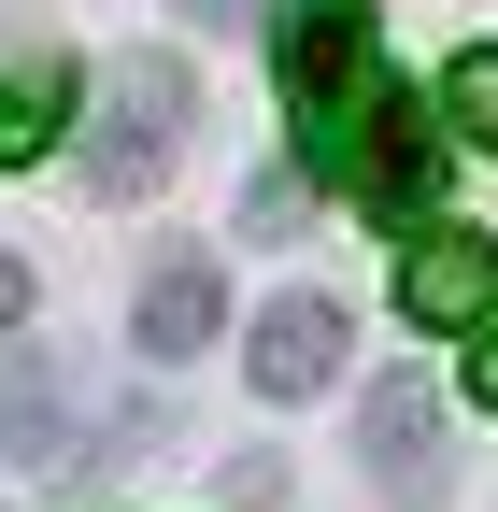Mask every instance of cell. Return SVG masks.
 Returning <instances> with one entry per match:
<instances>
[{
    "label": "cell",
    "mask_w": 498,
    "mask_h": 512,
    "mask_svg": "<svg viewBox=\"0 0 498 512\" xmlns=\"http://www.w3.org/2000/svg\"><path fill=\"white\" fill-rule=\"evenodd\" d=\"M185 128H200V72L185 57H114L86 100V200H157Z\"/></svg>",
    "instance_id": "2"
},
{
    "label": "cell",
    "mask_w": 498,
    "mask_h": 512,
    "mask_svg": "<svg viewBox=\"0 0 498 512\" xmlns=\"http://www.w3.org/2000/svg\"><path fill=\"white\" fill-rule=\"evenodd\" d=\"M129 328H143V356H157V370H171V356H200V342L228 328V271H214V256H157Z\"/></svg>",
    "instance_id": "7"
},
{
    "label": "cell",
    "mask_w": 498,
    "mask_h": 512,
    "mask_svg": "<svg viewBox=\"0 0 498 512\" xmlns=\"http://www.w3.org/2000/svg\"><path fill=\"white\" fill-rule=\"evenodd\" d=\"M442 128H470V143L498 157V43H470L456 72H442Z\"/></svg>",
    "instance_id": "10"
},
{
    "label": "cell",
    "mask_w": 498,
    "mask_h": 512,
    "mask_svg": "<svg viewBox=\"0 0 498 512\" xmlns=\"http://www.w3.org/2000/svg\"><path fill=\"white\" fill-rule=\"evenodd\" d=\"M57 441H72V370H57V356H15V370H0V456L43 470Z\"/></svg>",
    "instance_id": "8"
},
{
    "label": "cell",
    "mask_w": 498,
    "mask_h": 512,
    "mask_svg": "<svg viewBox=\"0 0 498 512\" xmlns=\"http://www.w3.org/2000/svg\"><path fill=\"white\" fill-rule=\"evenodd\" d=\"M470 399H484V413H498V328H484V356H470Z\"/></svg>",
    "instance_id": "13"
},
{
    "label": "cell",
    "mask_w": 498,
    "mask_h": 512,
    "mask_svg": "<svg viewBox=\"0 0 498 512\" xmlns=\"http://www.w3.org/2000/svg\"><path fill=\"white\" fill-rule=\"evenodd\" d=\"M356 441H370V484H385V512H442L456 456H442V399H427V370H385V384H370Z\"/></svg>",
    "instance_id": "4"
},
{
    "label": "cell",
    "mask_w": 498,
    "mask_h": 512,
    "mask_svg": "<svg viewBox=\"0 0 498 512\" xmlns=\"http://www.w3.org/2000/svg\"><path fill=\"white\" fill-rule=\"evenodd\" d=\"M57 128H72V72H15L0 86V171H29Z\"/></svg>",
    "instance_id": "9"
},
{
    "label": "cell",
    "mask_w": 498,
    "mask_h": 512,
    "mask_svg": "<svg viewBox=\"0 0 498 512\" xmlns=\"http://www.w3.org/2000/svg\"><path fill=\"white\" fill-rule=\"evenodd\" d=\"M399 313L413 328H498V242L484 228H413L399 242Z\"/></svg>",
    "instance_id": "5"
},
{
    "label": "cell",
    "mask_w": 498,
    "mask_h": 512,
    "mask_svg": "<svg viewBox=\"0 0 498 512\" xmlns=\"http://www.w3.org/2000/svg\"><path fill=\"white\" fill-rule=\"evenodd\" d=\"M442 171H456V143H442V114H427V86H370L356 143H342V185L413 242V228H442Z\"/></svg>",
    "instance_id": "3"
},
{
    "label": "cell",
    "mask_w": 498,
    "mask_h": 512,
    "mask_svg": "<svg viewBox=\"0 0 498 512\" xmlns=\"http://www.w3.org/2000/svg\"><path fill=\"white\" fill-rule=\"evenodd\" d=\"M171 15H200V29H242V15H257V0H171Z\"/></svg>",
    "instance_id": "12"
},
{
    "label": "cell",
    "mask_w": 498,
    "mask_h": 512,
    "mask_svg": "<svg viewBox=\"0 0 498 512\" xmlns=\"http://www.w3.org/2000/svg\"><path fill=\"white\" fill-rule=\"evenodd\" d=\"M15 313H29V256H0V328H15Z\"/></svg>",
    "instance_id": "11"
},
{
    "label": "cell",
    "mask_w": 498,
    "mask_h": 512,
    "mask_svg": "<svg viewBox=\"0 0 498 512\" xmlns=\"http://www.w3.org/2000/svg\"><path fill=\"white\" fill-rule=\"evenodd\" d=\"M342 356H356V313L328 285H285L257 313V399H314V384H342Z\"/></svg>",
    "instance_id": "6"
},
{
    "label": "cell",
    "mask_w": 498,
    "mask_h": 512,
    "mask_svg": "<svg viewBox=\"0 0 498 512\" xmlns=\"http://www.w3.org/2000/svg\"><path fill=\"white\" fill-rule=\"evenodd\" d=\"M271 86L299 114V157L342 171L370 86H385V72H370V0H285V15H271Z\"/></svg>",
    "instance_id": "1"
}]
</instances>
